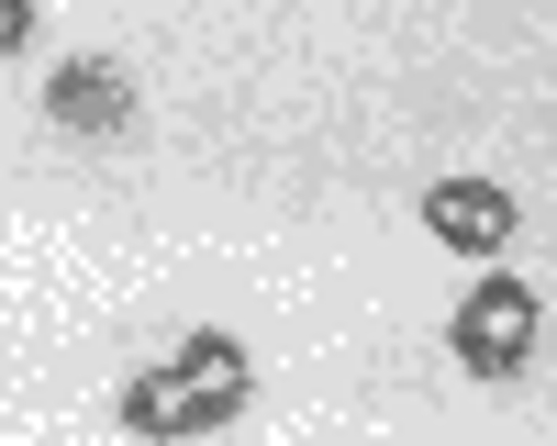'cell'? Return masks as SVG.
Wrapping results in <instances>:
<instances>
[{
	"instance_id": "1",
	"label": "cell",
	"mask_w": 557,
	"mask_h": 446,
	"mask_svg": "<svg viewBox=\"0 0 557 446\" xmlns=\"http://www.w3.org/2000/svg\"><path fill=\"white\" fill-rule=\"evenodd\" d=\"M235 413H246V346L235 335H190L168 369H146L123 391V424L134 435H212Z\"/></svg>"
},
{
	"instance_id": "2",
	"label": "cell",
	"mask_w": 557,
	"mask_h": 446,
	"mask_svg": "<svg viewBox=\"0 0 557 446\" xmlns=\"http://www.w3.org/2000/svg\"><path fill=\"white\" fill-rule=\"evenodd\" d=\"M446 346H457V369H469V380H513L524 357H535V290L513 280V268H491V280L457 301Z\"/></svg>"
},
{
	"instance_id": "3",
	"label": "cell",
	"mask_w": 557,
	"mask_h": 446,
	"mask_svg": "<svg viewBox=\"0 0 557 446\" xmlns=\"http://www.w3.org/2000/svg\"><path fill=\"white\" fill-rule=\"evenodd\" d=\"M45 123L78 134V146H123L146 123V101H134V78L112 57H67V67H45Z\"/></svg>"
},
{
	"instance_id": "4",
	"label": "cell",
	"mask_w": 557,
	"mask_h": 446,
	"mask_svg": "<svg viewBox=\"0 0 557 446\" xmlns=\"http://www.w3.org/2000/svg\"><path fill=\"white\" fill-rule=\"evenodd\" d=\"M424 223H435V246H457V257H502V246H513V190H491V178H435Z\"/></svg>"
}]
</instances>
